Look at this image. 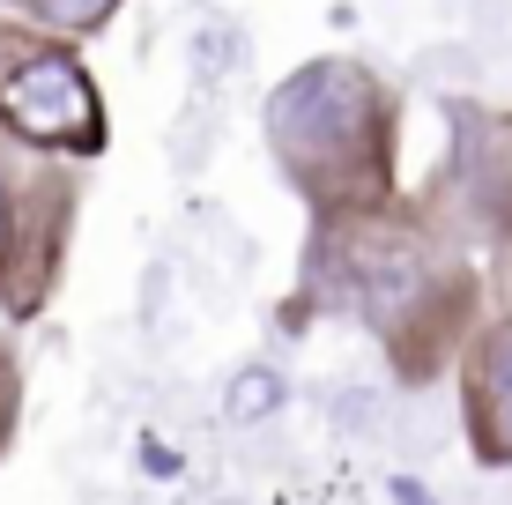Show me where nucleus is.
Masks as SVG:
<instances>
[{
	"instance_id": "f03ea898",
	"label": "nucleus",
	"mask_w": 512,
	"mask_h": 505,
	"mask_svg": "<svg viewBox=\"0 0 512 505\" xmlns=\"http://www.w3.org/2000/svg\"><path fill=\"white\" fill-rule=\"evenodd\" d=\"M268 149L320 223L394 201V97L357 60L297 67L268 97Z\"/></svg>"
},
{
	"instance_id": "20e7f679",
	"label": "nucleus",
	"mask_w": 512,
	"mask_h": 505,
	"mask_svg": "<svg viewBox=\"0 0 512 505\" xmlns=\"http://www.w3.org/2000/svg\"><path fill=\"white\" fill-rule=\"evenodd\" d=\"M67 238H75V186L60 171L15 179V231H8V275H0L8 320H38L52 305V283L67 268Z\"/></svg>"
},
{
	"instance_id": "423d86ee",
	"label": "nucleus",
	"mask_w": 512,
	"mask_h": 505,
	"mask_svg": "<svg viewBox=\"0 0 512 505\" xmlns=\"http://www.w3.org/2000/svg\"><path fill=\"white\" fill-rule=\"evenodd\" d=\"M461 424L483 468H512V312L475 320L461 342Z\"/></svg>"
},
{
	"instance_id": "6e6552de",
	"label": "nucleus",
	"mask_w": 512,
	"mask_h": 505,
	"mask_svg": "<svg viewBox=\"0 0 512 505\" xmlns=\"http://www.w3.org/2000/svg\"><path fill=\"white\" fill-rule=\"evenodd\" d=\"M15 416H23V364H15V350L0 342V454L15 446Z\"/></svg>"
},
{
	"instance_id": "39448f33",
	"label": "nucleus",
	"mask_w": 512,
	"mask_h": 505,
	"mask_svg": "<svg viewBox=\"0 0 512 505\" xmlns=\"http://www.w3.org/2000/svg\"><path fill=\"white\" fill-rule=\"evenodd\" d=\"M446 179H438V208L483 246H512V112H453Z\"/></svg>"
},
{
	"instance_id": "7ed1b4c3",
	"label": "nucleus",
	"mask_w": 512,
	"mask_h": 505,
	"mask_svg": "<svg viewBox=\"0 0 512 505\" xmlns=\"http://www.w3.org/2000/svg\"><path fill=\"white\" fill-rule=\"evenodd\" d=\"M0 134L38 156H97L104 97L60 38H15L0 67Z\"/></svg>"
},
{
	"instance_id": "f257e3e1",
	"label": "nucleus",
	"mask_w": 512,
	"mask_h": 505,
	"mask_svg": "<svg viewBox=\"0 0 512 505\" xmlns=\"http://www.w3.org/2000/svg\"><path fill=\"white\" fill-rule=\"evenodd\" d=\"M305 305L364 320L386 364L423 387L461 357L468 327L483 320V275L453 253V238L431 216L386 201L372 216H334L312 231Z\"/></svg>"
},
{
	"instance_id": "1a4fd4ad",
	"label": "nucleus",
	"mask_w": 512,
	"mask_h": 505,
	"mask_svg": "<svg viewBox=\"0 0 512 505\" xmlns=\"http://www.w3.org/2000/svg\"><path fill=\"white\" fill-rule=\"evenodd\" d=\"M8 231H15V179L0 171V275H8Z\"/></svg>"
},
{
	"instance_id": "0eeeda50",
	"label": "nucleus",
	"mask_w": 512,
	"mask_h": 505,
	"mask_svg": "<svg viewBox=\"0 0 512 505\" xmlns=\"http://www.w3.org/2000/svg\"><path fill=\"white\" fill-rule=\"evenodd\" d=\"M30 8H38L45 30H60V38H90L97 23H112L119 0H30Z\"/></svg>"
}]
</instances>
